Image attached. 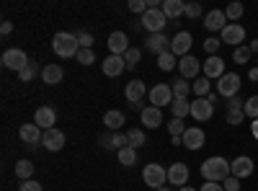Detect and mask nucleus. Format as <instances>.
I'll return each mask as SVG.
<instances>
[{
  "label": "nucleus",
  "mask_w": 258,
  "mask_h": 191,
  "mask_svg": "<svg viewBox=\"0 0 258 191\" xmlns=\"http://www.w3.org/2000/svg\"><path fill=\"white\" fill-rule=\"evenodd\" d=\"M202 176L204 181L212 183H222L225 178H230V160H225L222 155H212L202 163Z\"/></svg>",
  "instance_id": "obj_1"
},
{
  "label": "nucleus",
  "mask_w": 258,
  "mask_h": 191,
  "mask_svg": "<svg viewBox=\"0 0 258 191\" xmlns=\"http://www.w3.org/2000/svg\"><path fill=\"white\" fill-rule=\"evenodd\" d=\"M52 49L57 52V57H78V52H80V41H78V36L75 34H70V31H57L54 34V39H52Z\"/></svg>",
  "instance_id": "obj_2"
},
{
  "label": "nucleus",
  "mask_w": 258,
  "mask_h": 191,
  "mask_svg": "<svg viewBox=\"0 0 258 191\" xmlns=\"http://www.w3.org/2000/svg\"><path fill=\"white\" fill-rule=\"evenodd\" d=\"M142 181L158 191V188H163V186L168 183V171H165L160 163H147V165L142 168Z\"/></svg>",
  "instance_id": "obj_3"
},
{
  "label": "nucleus",
  "mask_w": 258,
  "mask_h": 191,
  "mask_svg": "<svg viewBox=\"0 0 258 191\" xmlns=\"http://www.w3.org/2000/svg\"><path fill=\"white\" fill-rule=\"evenodd\" d=\"M240 86H243V80H240L238 73H225L217 80V93L222 98H235V96H238V91H240Z\"/></svg>",
  "instance_id": "obj_4"
},
{
  "label": "nucleus",
  "mask_w": 258,
  "mask_h": 191,
  "mask_svg": "<svg viewBox=\"0 0 258 191\" xmlns=\"http://www.w3.org/2000/svg\"><path fill=\"white\" fill-rule=\"evenodd\" d=\"M165 24H168V18H165V13L160 8H147V13L142 16V26L150 34H163Z\"/></svg>",
  "instance_id": "obj_5"
},
{
  "label": "nucleus",
  "mask_w": 258,
  "mask_h": 191,
  "mask_svg": "<svg viewBox=\"0 0 258 191\" xmlns=\"http://www.w3.org/2000/svg\"><path fill=\"white\" fill-rule=\"evenodd\" d=\"M147 98H150V103H153V106H158V109H163V106H170V103L176 101V96H173V88H170V86H165V83H158L155 88H150Z\"/></svg>",
  "instance_id": "obj_6"
},
{
  "label": "nucleus",
  "mask_w": 258,
  "mask_h": 191,
  "mask_svg": "<svg viewBox=\"0 0 258 191\" xmlns=\"http://www.w3.org/2000/svg\"><path fill=\"white\" fill-rule=\"evenodd\" d=\"M29 54L24 52V49H6L3 52V68H8V70H16V73H21L26 65H29Z\"/></svg>",
  "instance_id": "obj_7"
},
{
  "label": "nucleus",
  "mask_w": 258,
  "mask_h": 191,
  "mask_svg": "<svg viewBox=\"0 0 258 191\" xmlns=\"http://www.w3.org/2000/svg\"><path fill=\"white\" fill-rule=\"evenodd\" d=\"M253 171H255V163H253V158H248V155H240V158H235V160L230 163V176H235L238 181L253 176Z\"/></svg>",
  "instance_id": "obj_8"
},
{
  "label": "nucleus",
  "mask_w": 258,
  "mask_h": 191,
  "mask_svg": "<svg viewBox=\"0 0 258 191\" xmlns=\"http://www.w3.org/2000/svg\"><path fill=\"white\" fill-rule=\"evenodd\" d=\"M243 41H245V26L240 24H227L222 29V44H230V47H243Z\"/></svg>",
  "instance_id": "obj_9"
},
{
  "label": "nucleus",
  "mask_w": 258,
  "mask_h": 191,
  "mask_svg": "<svg viewBox=\"0 0 258 191\" xmlns=\"http://www.w3.org/2000/svg\"><path fill=\"white\" fill-rule=\"evenodd\" d=\"M18 137H21V142H26L29 147H36V145H41V140H44V130H39L34 121L31 124H21L18 126Z\"/></svg>",
  "instance_id": "obj_10"
},
{
  "label": "nucleus",
  "mask_w": 258,
  "mask_h": 191,
  "mask_svg": "<svg viewBox=\"0 0 258 191\" xmlns=\"http://www.w3.org/2000/svg\"><path fill=\"white\" fill-rule=\"evenodd\" d=\"M34 124L39 126V130H54V124H57V111L52 109V106H39L36 114H34Z\"/></svg>",
  "instance_id": "obj_11"
},
{
  "label": "nucleus",
  "mask_w": 258,
  "mask_h": 191,
  "mask_svg": "<svg viewBox=\"0 0 258 191\" xmlns=\"http://www.w3.org/2000/svg\"><path fill=\"white\" fill-rule=\"evenodd\" d=\"M178 73H181V78H183V80H194V78H199V73H202V62H199L197 57L186 54V57H181V59H178Z\"/></svg>",
  "instance_id": "obj_12"
},
{
  "label": "nucleus",
  "mask_w": 258,
  "mask_h": 191,
  "mask_svg": "<svg viewBox=\"0 0 258 191\" xmlns=\"http://www.w3.org/2000/svg\"><path fill=\"white\" fill-rule=\"evenodd\" d=\"M181 140H183L186 150H199V147H204V142H207V135H204L202 126H188Z\"/></svg>",
  "instance_id": "obj_13"
},
{
  "label": "nucleus",
  "mask_w": 258,
  "mask_h": 191,
  "mask_svg": "<svg viewBox=\"0 0 258 191\" xmlns=\"http://www.w3.org/2000/svg\"><path fill=\"white\" fill-rule=\"evenodd\" d=\"M202 73H204V78H209V80H220L222 75H225V62H222V57H207L204 62H202Z\"/></svg>",
  "instance_id": "obj_14"
},
{
  "label": "nucleus",
  "mask_w": 258,
  "mask_h": 191,
  "mask_svg": "<svg viewBox=\"0 0 258 191\" xmlns=\"http://www.w3.org/2000/svg\"><path fill=\"white\" fill-rule=\"evenodd\" d=\"M191 44H194L191 34H188V31H178L173 39H170V52H173V54L181 59V57H186V54H188Z\"/></svg>",
  "instance_id": "obj_15"
},
{
  "label": "nucleus",
  "mask_w": 258,
  "mask_h": 191,
  "mask_svg": "<svg viewBox=\"0 0 258 191\" xmlns=\"http://www.w3.org/2000/svg\"><path fill=\"white\" fill-rule=\"evenodd\" d=\"M147 93H150V91L145 88V83H142V80H129V83H126V91H124L129 106H140L142 98H145Z\"/></svg>",
  "instance_id": "obj_16"
},
{
  "label": "nucleus",
  "mask_w": 258,
  "mask_h": 191,
  "mask_svg": "<svg viewBox=\"0 0 258 191\" xmlns=\"http://www.w3.org/2000/svg\"><path fill=\"white\" fill-rule=\"evenodd\" d=\"M101 70H103V75H109V78H119L126 70V62H124V57L109 54V57L101 62Z\"/></svg>",
  "instance_id": "obj_17"
},
{
  "label": "nucleus",
  "mask_w": 258,
  "mask_h": 191,
  "mask_svg": "<svg viewBox=\"0 0 258 191\" xmlns=\"http://www.w3.org/2000/svg\"><path fill=\"white\" fill-rule=\"evenodd\" d=\"M212 114H214V106L207 98H194L191 101V116L197 121H209Z\"/></svg>",
  "instance_id": "obj_18"
},
{
  "label": "nucleus",
  "mask_w": 258,
  "mask_h": 191,
  "mask_svg": "<svg viewBox=\"0 0 258 191\" xmlns=\"http://www.w3.org/2000/svg\"><path fill=\"white\" fill-rule=\"evenodd\" d=\"M109 49H111V54H116V57H124L129 49V36L124 34V31H114V34H109Z\"/></svg>",
  "instance_id": "obj_19"
},
{
  "label": "nucleus",
  "mask_w": 258,
  "mask_h": 191,
  "mask_svg": "<svg viewBox=\"0 0 258 191\" xmlns=\"http://www.w3.org/2000/svg\"><path fill=\"white\" fill-rule=\"evenodd\" d=\"M186 181H188V165L186 163H173L168 168V183L170 186H186Z\"/></svg>",
  "instance_id": "obj_20"
},
{
  "label": "nucleus",
  "mask_w": 258,
  "mask_h": 191,
  "mask_svg": "<svg viewBox=\"0 0 258 191\" xmlns=\"http://www.w3.org/2000/svg\"><path fill=\"white\" fill-rule=\"evenodd\" d=\"M227 24H230V21H227L225 11H220V8H214V11H209V13L204 16V26H207V31H222Z\"/></svg>",
  "instance_id": "obj_21"
},
{
  "label": "nucleus",
  "mask_w": 258,
  "mask_h": 191,
  "mask_svg": "<svg viewBox=\"0 0 258 191\" xmlns=\"http://www.w3.org/2000/svg\"><path fill=\"white\" fill-rule=\"evenodd\" d=\"M140 116H142V124L147 130H158L163 124V109H158V106H145L140 111Z\"/></svg>",
  "instance_id": "obj_22"
},
{
  "label": "nucleus",
  "mask_w": 258,
  "mask_h": 191,
  "mask_svg": "<svg viewBox=\"0 0 258 191\" xmlns=\"http://www.w3.org/2000/svg\"><path fill=\"white\" fill-rule=\"evenodd\" d=\"M41 145H44L49 153H59L62 147H64V132H59L57 126H54V130H47V132H44V140H41Z\"/></svg>",
  "instance_id": "obj_23"
},
{
  "label": "nucleus",
  "mask_w": 258,
  "mask_h": 191,
  "mask_svg": "<svg viewBox=\"0 0 258 191\" xmlns=\"http://www.w3.org/2000/svg\"><path fill=\"white\" fill-rule=\"evenodd\" d=\"M145 49L155 52V54H163V52L170 49V39H168L165 34H150V36L145 39Z\"/></svg>",
  "instance_id": "obj_24"
},
{
  "label": "nucleus",
  "mask_w": 258,
  "mask_h": 191,
  "mask_svg": "<svg viewBox=\"0 0 258 191\" xmlns=\"http://www.w3.org/2000/svg\"><path fill=\"white\" fill-rule=\"evenodd\" d=\"M62 78H64V70H62V65H57V62L41 68V80H44L47 86H57V83H62Z\"/></svg>",
  "instance_id": "obj_25"
},
{
  "label": "nucleus",
  "mask_w": 258,
  "mask_h": 191,
  "mask_svg": "<svg viewBox=\"0 0 258 191\" xmlns=\"http://www.w3.org/2000/svg\"><path fill=\"white\" fill-rule=\"evenodd\" d=\"M160 11L165 13L168 21H173V18H181L186 13V3H183V0H163Z\"/></svg>",
  "instance_id": "obj_26"
},
{
  "label": "nucleus",
  "mask_w": 258,
  "mask_h": 191,
  "mask_svg": "<svg viewBox=\"0 0 258 191\" xmlns=\"http://www.w3.org/2000/svg\"><path fill=\"white\" fill-rule=\"evenodd\" d=\"M126 116L121 111H106L103 114V124H106V130H111V132H119L121 126H124Z\"/></svg>",
  "instance_id": "obj_27"
},
{
  "label": "nucleus",
  "mask_w": 258,
  "mask_h": 191,
  "mask_svg": "<svg viewBox=\"0 0 258 191\" xmlns=\"http://www.w3.org/2000/svg\"><path fill=\"white\" fill-rule=\"evenodd\" d=\"M158 68L163 70V73H170V70H176L178 68V57L173 54V52H163V54H158Z\"/></svg>",
  "instance_id": "obj_28"
},
{
  "label": "nucleus",
  "mask_w": 258,
  "mask_h": 191,
  "mask_svg": "<svg viewBox=\"0 0 258 191\" xmlns=\"http://www.w3.org/2000/svg\"><path fill=\"white\" fill-rule=\"evenodd\" d=\"M170 111H173V119H183L191 114V101L188 98H176L170 103Z\"/></svg>",
  "instance_id": "obj_29"
},
{
  "label": "nucleus",
  "mask_w": 258,
  "mask_h": 191,
  "mask_svg": "<svg viewBox=\"0 0 258 191\" xmlns=\"http://www.w3.org/2000/svg\"><path fill=\"white\" fill-rule=\"evenodd\" d=\"M212 80L209 78H197V80H194L191 83V93H197V98H207L212 91Z\"/></svg>",
  "instance_id": "obj_30"
},
{
  "label": "nucleus",
  "mask_w": 258,
  "mask_h": 191,
  "mask_svg": "<svg viewBox=\"0 0 258 191\" xmlns=\"http://www.w3.org/2000/svg\"><path fill=\"white\" fill-rule=\"evenodd\" d=\"M31 176H34V163L31 160H18L16 163V178H21V181H31Z\"/></svg>",
  "instance_id": "obj_31"
},
{
  "label": "nucleus",
  "mask_w": 258,
  "mask_h": 191,
  "mask_svg": "<svg viewBox=\"0 0 258 191\" xmlns=\"http://www.w3.org/2000/svg\"><path fill=\"white\" fill-rule=\"evenodd\" d=\"M36 73H41V70H39V65H36V62L31 59L29 65H26L24 70H21V73H18V80H21V83H31V80L36 78Z\"/></svg>",
  "instance_id": "obj_32"
},
{
  "label": "nucleus",
  "mask_w": 258,
  "mask_h": 191,
  "mask_svg": "<svg viewBox=\"0 0 258 191\" xmlns=\"http://www.w3.org/2000/svg\"><path fill=\"white\" fill-rule=\"evenodd\" d=\"M119 163L121 165H135L137 163V150H135V147H121V150H119Z\"/></svg>",
  "instance_id": "obj_33"
},
{
  "label": "nucleus",
  "mask_w": 258,
  "mask_h": 191,
  "mask_svg": "<svg viewBox=\"0 0 258 191\" xmlns=\"http://www.w3.org/2000/svg\"><path fill=\"white\" fill-rule=\"evenodd\" d=\"M126 137H129V147H135V150H140V147L147 142V137H145V132H142V130H129V132H126Z\"/></svg>",
  "instance_id": "obj_34"
},
{
  "label": "nucleus",
  "mask_w": 258,
  "mask_h": 191,
  "mask_svg": "<svg viewBox=\"0 0 258 191\" xmlns=\"http://www.w3.org/2000/svg\"><path fill=\"white\" fill-rule=\"evenodd\" d=\"M243 3H230L227 8H225V16H227V21H230V24H235V21H238V18H243Z\"/></svg>",
  "instance_id": "obj_35"
},
{
  "label": "nucleus",
  "mask_w": 258,
  "mask_h": 191,
  "mask_svg": "<svg viewBox=\"0 0 258 191\" xmlns=\"http://www.w3.org/2000/svg\"><path fill=\"white\" fill-rule=\"evenodd\" d=\"M170 88H173V96H176V98H186V96L191 93V83H186L183 78H178Z\"/></svg>",
  "instance_id": "obj_36"
},
{
  "label": "nucleus",
  "mask_w": 258,
  "mask_h": 191,
  "mask_svg": "<svg viewBox=\"0 0 258 191\" xmlns=\"http://www.w3.org/2000/svg\"><path fill=\"white\" fill-rule=\"evenodd\" d=\"M121 147H129V137H126V132H114L111 135V150H121Z\"/></svg>",
  "instance_id": "obj_37"
},
{
  "label": "nucleus",
  "mask_w": 258,
  "mask_h": 191,
  "mask_svg": "<svg viewBox=\"0 0 258 191\" xmlns=\"http://www.w3.org/2000/svg\"><path fill=\"white\" fill-rule=\"evenodd\" d=\"M250 54H253V52H250V47H245V44L238 47V49H232V59L238 62V65H245V62L250 59Z\"/></svg>",
  "instance_id": "obj_38"
},
{
  "label": "nucleus",
  "mask_w": 258,
  "mask_h": 191,
  "mask_svg": "<svg viewBox=\"0 0 258 191\" xmlns=\"http://www.w3.org/2000/svg\"><path fill=\"white\" fill-rule=\"evenodd\" d=\"M188 130V126L183 124V119H173L168 124V132H170V137H183V132Z\"/></svg>",
  "instance_id": "obj_39"
},
{
  "label": "nucleus",
  "mask_w": 258,
  "mask_h": 191,
  "mask_svg": "<svg viewBox=\"0 0 258 191\" xmlns=\"http://www.w3.org/2000/svg\"><path fill=\"white\" fill-rule=\"evenodd\" d=\"M245 116L248 119H258V96H250L248 101H245Z\"/></svg>",
  "instance_id": "obj_40"
},
{
  "label": "nucleus",
  "mask_w": 258,
  "mask_h": 191,
  "mask_svg": "<svg viewBox=\"0 0 258 191\" xmlns=\"http://www.w3.org/2000/svg\"><path fill=\"white\" fill-rule=\"evenodd\" d=\"M75 59L80 62V65H85V68H88V65H93V62H96V54H93V49H80Z\"/></svg>",
  "instance_id": "obj_41"
},
{
  "label": "nucleus",
  "mask_w": 258,
  "mask_h": 191,
  "mask_svg": "<svg viewBox=\"0 0 258 191\" xmlns=\"http://www.w3.org/2000/svg\"><path fill=\"white\" fill-rule=\"evenodd\" d=\"M124 62H126V70H135L137 68V62H140V49H129L126 54H124Z\"/></svg>",
  "instance_id": "obj_42"
},
{
  "label": "nucleus",
  "mask_w": 258,
  "mask_h": 191,
  "mask_svg": "<svg viewBox=\"0 0 258 191\" xmlns=\"http://www.w3.org/2000/svg\"><path fill=\"white\" fill-rule=\"evenodd\" d=\"M220 44H222V39H214V36H209V39L204 41V49H207V54H209V57H214V54H217V49H220Z\"/></svg>",
  "instance_id": "obj_43"
},
{
  "label": "nucleus",
  "mask_w": 258,
  "mask_h": 191,
  "mask_svg": "<svg viewBox=\"0 0 258 191\" xmlns=\"http://www.w3.org/2000/svg\"><path fill=\"white\" fill-rule=\"evenodd\" d=\"M129 11L145 16V13H147V0H129Z\"/></svg>",
  "instance_id": "obj_44"
},
{
  "label": "nucleus",
  "mask_w": 258,
  "mask_h": 191,
  "mask_svg": "<svg viewBox=\"0 0 258 191\" xmlns=\"http://www.w3.org/2000/svg\"><path fill=\"white\" fill-rule=\"evenodd\" d=\"M227 124H232V126H238V124H243V119H245V111H227Z\"/></svg>",
  "instance_id": "obj_45"
},
{
  "label": "nucleus",
  "mask_w": 258,
  "mask_h": 191,
  "mask_svg": "<svg viewBox=\"0 0 258 191\" xmlns=\"http://www.w3.org/2000/svg\"><path fill=\"white\" fill-rule=\"evenodd\" d=\"M78 41H80V49H91L93 47V36L88 31H80L78 34Z\"/></svg>",
  "instance_id": "obj_46"
},
{
  "label": "nucleus",
  "mask_w": 258,
  "mask_h": 191,
  "mask_svg": "<svg viewBox=\"0 0 258 191\" xmlns=\"http://www.w3.org/2000/svg\"><path fill=\"white\" fill-rule=\"evenodd\" d=\"M186 18H199L202 16V6L199 3H186Z\"/></svg>",
  "instance_id": "obj_47"
},
{
  "label": "nucleus",
  "mask_w": 258,
  "mask_h": 191,
  "mask_svg": "<svg viewBox=\"0 0 258 191\" xmlns=\"http://www.w3.org/2000/svg\"><path fill=\"white\" fill-rule=\"evenodd\" d=\"M18 191H44V188H41V183L39 181H21V186H18Z\"/></svg>",
  "instance_id": "obj_48"
},
{
  "label": "nucleus",
  "mask_w": 258,
  "mask_h": 191,
  "mask_svg": "<svg viewBox=\"0 0 258 191\" xmlns=\"http://www.w3.org/2000/svg\"><path fill=\"white\" fill-rule=\"evenodd\" d=\"M111 135H114L111 130H106V132H101V135H98V145H101V147H106V150H111Z\"/></svg>",
  "instance_id": "obj_49"
},
{
  "label": "nucleus",
  "mask_w": 258,
  "mask_h": 191,
  "mask_svg": "<svg viewBox=\"0 0 258 191\" xmlns=\"http://www.w3.org/2000/svg\"><path fill=\"white\" fill-rule=\"evenodd\" d=\"M245 109V103L235 96V98H227V111H243Z\"/></svg>",
  "instance_id": "obj_50"
},
{
  "label": "nucleus",
  "mask_w": 258,
  "mask_h": 191,
  "mask_svg": "<svg viewBox=\"0 0 258 191\" xmlns=\"http://www.w3.org/2000/svg\"><path fill=\"white\" fill-rule=\"evenodd\" d=\"M222 186H225V191H240V181L235 178V176L225 178V181H222Z\"/></svg>",
  "instance_id": "obj_51"
},
{
  "label": "nucleus",
  "mask_w": 258,
  "mask_h": 191,
  "mask_svg": "<svg viewBox=\"0 0 258 191\" xmlns=\"http://www.w3.org/2000/svg\"><path fill=\"white\" fill-rule=\"evenodd\" d=\"M199 191H225V186H222V183H212V181H204V186H202Z\"/></svg>",
  "instance_id": "obj_52"
},
{
  "label": "nucleus",
  "mask_w": 258,
  "mask_h": 191,
  "mask_svg": "<svg viewBox=\"0 0 258 191\" xmlns=\"http://www.w3.org/2000/svg\"><path fill=\"white\" fill-rule=\"evenodd\" d=\"M11 31H13V24H11V21H3V24H0V34L8 36Z\"/></svg>",
  "instance_id": "obj_53"
},
{
  "label": "nucleus",
  "mask_w": 258,
  "mask_h": 191,
  "mask_svg": "<svg viewBox=\"0 0 258 191\" xmlns=\"http://www.w3.org/2000/svg\"><path fill=\"white\" fill-rule=\"evenodd\" d=\"M207 101H209V103L214 106V103H217V101H220V93H209V96H207Z\"/></svg>",
  "instance_id": "obj_54"
},
{
  "label": "nucleus",
  "mask_w": 258,
  "mask_h": 191,
  "mask_svg": "<svg viewBox=\"0 0 258 191\" xmlns=\"http://www.w3.org/2000/svg\"><path fill=\"white\" fill-rule=\"evenodd\" d=\"M250 132H253V137L258 140V119H253V124H250Z\"/></svg>",
  "instance_id": "obj_55"
},
{
  "label": "nucleus",
  "mask_w": 258,
  "mask_h": 191,
  "mask_svg": "<svg viewBox=\"0 0 258 191\" xmlns=\"http://www.w3.org/2000/svg\"><path fill=\"white\" fill-rule=\"evenodd\" d=\"M248 47H250V52H255V54H258V39H253V41H250Z\"/></svg>",
  "instance_id": "obj_56"
},
{
  "label": "nucleus",
  "mask_w": 258,
  "mask_h": 191,
  "mask_svg": "<svg viewBox=\"0 0 258 191\" xmlns=\"http://www.w3.org/2000/svg\"><path fill=\"white\" fill-rule=\"evenodd\" d=\"M170 142H173L176 147H181V145H183V140H181V137H170Z\"/></svg>",
  "instance_id": "obj_57"
},
{
  "label": "nucleus",
  "mask_w": 258,
  "mask_h": 191,
  "mask_svg": "<svg viewBox=\"0 0 258 191\" xmlns=\"http://www.w3.org/2000/svg\"><path fill=\"white\" fill-rule=\"evenodd\" d=\"M248 75H250V80H258V68H253V70H250Z\"/></svg>",
  "instance_id": "obj_58"
},
{
  "label": "nucleus",
  "mask_w": 258,
  "mask_h": 191,
  "mask_svg": "<svg viewBox=\"0 0 258 191\" xmlns=\"http://www.w3.org/2000/svg\"><path fill=\"white\" fill-rule=\"evenodd\" d=\"M178 191H199V188H194V186H181Z\"/></svg>",
  "instance_id": "obj_59"
},
{
  "label": "nucleus",
  "mask_w": 258,
  "mask_h": 191,
  "mask_svg": "<svg viewBox=\"0 0 258 191\" xmlns=\"http://www.w3.org/2000/svg\"><path fill=\"white\" fill-rule=\"evenodd\" d=\"M158 191H173V188H170V186H163V188H158Z\"/></svg>",
  "instance_id": "obj_60"
}]
</instances>
